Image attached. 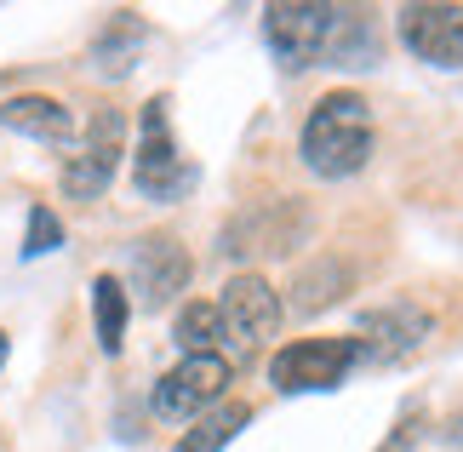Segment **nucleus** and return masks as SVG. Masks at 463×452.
<instances>
[{"label":"nucleus","instance_id":"f257e3e1","mask_svg":"<svg viewBox=\"0 0 463 452\" xmlns=\"http://www.w3.org/2000/svg\"><path fill=\"white\" fill-rule=\"evenodd\" d=\"M298 155L315 178H354L372 160V103L361 92H326L304 120Z\"/></svg>","mask_w":463,"mask_h":452},{"label":"nucleus","instance_id":"f03ea898","mask_svg":"<svg viewBox=\"0 0 463 452\" xmlns=\"http://www.w3.org/2000/svg\"><path fill=\"white\" fill-rule=\"evenodd\" d=\"M132 184L144 201H184L194 189V167L184 160L172 138V115H166V98H149L144 103V120H137V155H132Z\"/></svg>","mask_w":463,"mask_h":452},{"label":"nucleus","instance_id":"7ed1b4c3","mask_svg":"<svg viewBox=\"0 0 463 452\" xmlns=\"http://www.w3.org/2000/svg\"><path fill=\"white\" fill-rule=\"evenodd\" d=\"M361 361V343L354 332H337V338H298L287 350H275L269 361V384L280 395H326L344 384V372Z\"/></svg>","mask_w":463,"mask_h":452},{"label":"nucleus","instance_id":"20e7f679","mask_svg":"<svg viewBox=\"0 0 463 452\" xmlns=\"http://www.w3.org/2000/svg\"><path fill=\"white\" fill-rule=\"evenodd\" d=\"M218 321H223L229 350H235V355H258L263 343L275 338V327H280L275 286L263 281L258 269H241V275L223 286V298H218Z\"/></svg>","mask_w":463,"mask_h":452},{"label":"nucleus","instance_id":"39448f33","mask_svg":"<svg viewBox=\"0 0 463 452\" xmlns=\"http://www.w3.org/2000/svg\"><path fill=\"white\" fill-rule=\"evenodd\" d=\"M120 155H127V120L115 110H98L86 120V138L75 143V155L63 160V195L69 201H98L109 189V178L120 172Z\"/></svg>","mask_w":463,"mask_h":452},{"label":"nucleus","instance_id":"423d86ee","mask_svg":"<svg viewBox=\"0 0 463 452\" xmlns=\"http://www.w3.org/2000/svg\"><path fill=\"white\" fill-rule=\"evenodd\" d=\"M229 389V361L223 355H184L177 367L155 384V418L166 424H194L223 401Z\"/></svg>","mask_w":463,"mask_h":452},{"label":"nucleus","instance_id":"0eeeda50","mask_svg":"<svg viewBox=\"0 0 463 452\" xmlns=\"http://www.w3.org/2000/svg\"><path fill=\"white\" fill-rule=\"evenodd\" d=\"M332 17L337 6H292V0H280V6H263V46L275 52L280 69H315L326 58V34H332Z\"/></svg>","mask_w":463,"mask_h":452},{"label":"nucleus","instance_id":"6e6552de","mask_svg":"<svg viewBox=\"0 0 463 452\" xmlns=\"http://www.w3.org/2000/svg\"><path fill=\"white\" fill-rule=\"evenodd\" d=\"M401 46L412 58L435 63V69H463V6H447V0H423V6L401 12Z\"/></svg>","mask_w":463,"mask_h":452},{"label":"nucleus","instance_id":"1a4fd4ad","mask_svg":"<svg viewBox=\"0 0 463 452\" xmlns=\"http://www.w3.org/2000/svg\"><path fill=\"white\" fill-rule=\"evenodd\" d=\"M423 338H430V315H423L418 303H383V310H366L361 327H354V343H361V361H366V367L406 361Z\"/></svg>","mask_w":463,"mask_h":452},{"label":"nucleus","instance_id":"9d476101","mask_svg":"<svg viewBox=\"0 0 463 452\" xmlns=\"http://www.w3.org/2000/svg\"><path fill=\"white\" fill-rule=\"evenodd\" d=\"M132 293L149 303V310H166V303L189 286V252L172 241V235H144L132 246Z\"/></svg>","mask_w":463,"mask_h":452},{"label":"nucleus","instance_id":"9b49d317","mask_svg":"<svg viewBox=\"0 0 463 452\" xmlns=\"http://www.w3.org/2000/svg\"><path fill=\"white\" fill-rule=\"evenodd\" d=\"M0 126H6V132H24L34 143H75V115H69L58 98H46V92L6 98L0 103Z\"/></svg>","mask_w":463,"mask_h":452},{"label":"nucleus","instance_id":"f8f14e48","mask_svg":"<svg viewBox=\"0 0 463 452\" xmlns=\"http://www.w3.org/2000/svg\"><path fill=\"white\" fill-rule=\"evenodd\" d=\"M332 69H372L378 63V24L366 12H337L332 34H326V58Z\"/></svg>","mask_w":463,"mask_h":452},{"label":"nucleus","instance_id":"ddd939ff","mask_svg":"<svg viewBox=\"0 0 463 452\" xmlns=\"http://www.w3.org/2000/svg\"><path fill=\"white\" fill-rule=\"evenodd\" d=\"M137 52H144V24H137L132 12H115L109 24H103V34L92 41V69L109 75V81H120L137 63Z\"/></svg>","mask_w":463,"mask_h":452},{"label":"nucleus","instance_id":"4468645a","mask_svg":"<svg viewBox=\"0 0 463 452\" xmlns=\"http://www.w3.org/2000/svg\"><path fill=\"white\" fill-rule=\"evenodd\" d=\"M246 424H252V407H246V401H218L206 418H194V429H184V436H177L172 452H223Z\"/></svg>","mask_w":463,"mask_h":452},{"label":"nucleus","instance_id":"2eb2a0df","mask_svg":"<svg viewBox=\"0 0 463 452\" xmlns=\"http://www.w3.org/2000/svg\"><path fill=\"white\" fill-rule=\"evenodd\" d=\"M127 315H132L127 286H120L115 275H98L92 281V327H98L103 355H120V343H127Z\"/></svg>","mask_w":463,"mask_h":452},{"label":"nucleus","instance_id":"dca6fc26","mask_svg":"<svg viewBox=\"0 0 463 452\" xmlns=\"http://www.w3.org/2000/svg\"><path fill=\"white\" fill-rule=\"evenodd\" d=\"M172 338L184 355H218V338H223V321H218V303H184L172 321Z\"/></svg>","mask_w":463,"mask_h":452},{"label":"nucleus","instance_id":"f3484780","mask_svg":"<svg viewBox=\"0 0 463 452\" xmlns=\"http://www.w3.org/2000/svg\"><path fill=\"white\" fill-rule=\"evenodd\" d=\"M63 246V224L52 207H29V229H24V258H46Z\"/></svg>","mask_w":463,"mask_h":452},{"label":"nucleus","instance_id":"a211bd4d","mask_svg":"<svg viewBox=\"0 0 463 452\" xmlns=\"http://www.w3.org/2000/svg\"><path fill=\"white\" fill-rule=\"evenodd\" d=\"M332 281H344L337 264H326V275H298V310H326V303L337 298Z\"/></svg>","mask_w":463,"mask_h":452},{"label":"nucleus","instance_id":"6ab92c4d","mask_svg":"<svg viewBox=\"0 0 463 452\" xmlns=\"http://www.w3.org/2000/svg\"><path fill=\"white\" fill-rule=\"evenodd\" d=\"M447 441H452V447H463V412H458V418L447 424Z\"/></svg>","mask_w":463,"mask_h":452},{"label":"nucleus","instance_id":"aec40b11","mask_svg":"<svg viewBox=\"0 0 463 452\" xmlns=\"http://www.w3.org/2000/svg\"><path fill=\"white\" fill-rule=\"evenodd\" d=\"M6 355H12V338H6V332H0V367H6Z\"/></svg>","mask_w":463,"mask_h":452}]
</instances>
